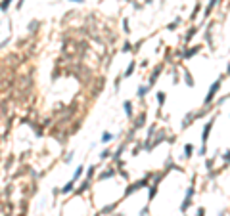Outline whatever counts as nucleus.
I'll list each match as a JSON object with an SVG mask.
<instances>
[{
  "instance_id": "obj_4",
  "label": "nucleus",
  "mask_w": 230,
  "mask_h": 216,
  "mask_svg": "<svg viewBox=\"0 0 230 216\" xmlns=\"http://www.w3.org/2000/svg\"><path fill=\"white\" fill-rule=\"evenodd\" d=\"M125 111H127V115L133 113V105H130V101H125Z\"/></svg>"
},
{
  "instance_id": "obj_3",
  "label": "nucleus",
  "mask_w": 230,
  "mask_h": 216,
  "mask_svg": "<svg viewBox=\"0 0 230 216\" xmlns=\"http://www.w3.org/2000/svg\"><path fill=\"white\" fill-rule=\"evenodd\" d=\"M111 138H113V136L109 134V132H104V134H102V142H104V143H107V142L111 140Z\"/></svg>"
},
{
  "instance_id": "obj_1",
  "label": "nucleus",
  "mask_w": 230,
  "mask_h": 216,
  "mask_svg": "<svg viewBox=\"0 0 230 216\" xmlns=\"http://www.w3.org/2000/svg\"><path fill=\"white\" fill-rule=\"evenodd\" d=\"M12 6V0H2V2H0V10H2V12L6 14L8 12V8Z\"/></svg>"
},
{
  "instance_id": "obj_5",
  "label": "nucleus",
  "mask_w": 230,
  "mask_h": 216,
  "mask_svg": "<svg viewBox=\"0 0 230 216\" xmlns=\"http://www.w3.org/2000/svg\"><path fill=\"white\" fill-rule=\"evenodd\" d=\"M81 172H83V166H79V168L75 170V176H73V180H77V178H79V176H81Z\"/></svg>"
},
{
  "instance_id": "obj_7",
  "label": "nucleus",
  "mask_w": 230,
  "mask_h": 216,
  "mask_svg": "<svg viewBox=\"0 0 230 216\" xmlns=\"http://www.w3.org/2000/svg\"><path fill=\"white\" fill-rule=\"evenodd\" d=\"M23 2H25V0H19V4H17V8H21V6H23Z\"/></svg>"
},
{
  "instance_id": "obj_2",
  "label": "nucleus",
  "mask_w": 230,
  "mask_h": 216,
  "mask_svg": "<svg viewBox=\"0 0 230 216\" xmlns=\"http://www.w3.org/2000/svg\"><path fill=\"white\" fill-rule=\"evenodd\" d=\"M73 187H75V180H71V182H69V184H67V186H65V187H63L61 191H63V193H69V191H71Z\"/></svg>"
},
{
  "instance_id": "obj_8",
  "label": "nucleus",
  "mask_w": 230,
  "mask_h": 216,
  "mask_svg": "<svg viewBox=\"0 0 230 216\" xmlns=\"http://www.w3.org/2000/svg\"><path fill=\"white\" fill-rule=\"evenodd\" d=\"M71 2H84V0H71Z\"/></svg>"
},
{
  "instance_id": "obj_6",
  "label": "nucleus",
  "mask_w": 230,
  "mask_h": 216,
  "mask_svg": "<svg viewBox=\"0 0 230 216\" xmlns=\"http://www.w3.org/2000/svg\"><path fill=\"white\" fill-rule=\"evenodd\" d=\"M133 71H134V63H130V65H129V69H127V75H130Z\"/></svg>"
}]
</instances>
